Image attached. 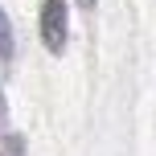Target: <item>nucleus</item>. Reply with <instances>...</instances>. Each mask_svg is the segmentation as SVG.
<instances>
[{"label":"nucleus","mask_w":156,"mask_h":156,"mask_svg":"<svg viewBox=\"0 0 156 156\" xmlns=\"http://www.w3.org/2000/svg\"><path fill=\"white\" fill-rule=\"evenodd\" d=\"M66 29H70L66 0H45L41 4V41H45L49 54H62L66 49Z\"/></svg>","instance_id":"obj_1"},{"label":"nucleus","mask_w":156,"mask_h":156,"mask_svg":"<svg viewBox=\"0 0 156 156\" xmlns=\"http://www.w3.org/2000/svg\"><path fill=\"white\" fill-rule=\"evenodd\" d=\"M0 54H12V33H8V21H4V12H0Z\"/></svg>","instance_id":"obj_2"},{"label":"nucleus","mask_w":156,"mask_h":156,"mask_svg":"<svg viewBox=\"0 0 156 156\" xmlns=\"http://www.w3.org/2000/svg\"><path fill=\"white\" fill-rule=\"evenodd\" d=\"M82 4H90V0H82Z\"/></svg>","instance_id":"obj_3"}]
</instances>
